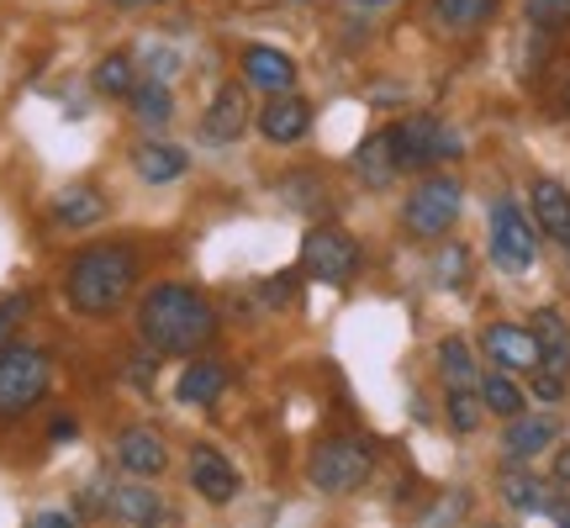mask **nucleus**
<instances>
[{
    "instance_id": "nucleus-1",
    "label": "nucleus",
    "mask_w": 570,
    "mask_h": 528,
    "mask_svg": "<svg viewBox=\"0 0 570 528\" xmlns=\"http://www.w3.org/2000/svg\"><path fill=\"white\" fill-rule=\"evenodd\" d=\"M138 333H142V344L159 349V354H196L217 333V312H212V302H206L196 285L159 281L142 291Z\"/></svg>"
},
{
    "instance_id": "nucleus-2",
    "label": "nucleus",
    "mask_w": 570,
    "mask_h": 528,
    "mask_svg": "<svg viewBox=\"0 0 570 528\" xmlns=\"http://www.w3.org/2000/svg\"><path fill=\"white\" fill-rule=\"evenodd\" d=\"M138 248L132 244H90L63 270V302L85 317H111L138 285Z\"/></svg>"
},
{
    "instance_id": "nucleus-3",
    "label": "nucleus",
    "mask_w": 570,
    "mask_h": 528,
    "mask_svg": "<svg viewBox=\"0 0 570 528\" xmlns=\"http://www.w3.org/2000/svg\"><path fill=\"white\" fill-rule=\"evenodd\" d=\"M370 470H375V449L365 439H323V444L312 449V460H306V481L312 491H323V497H348V491H360L370 481Z\"/></svg>"
},
{
    "instance_id": "nucleus-4",
    "label": "nucleus",
    "mask_w": 570,
    "mask_h": 528,
    "mask_svg": "<svg viewBox=\"0 0 570 528\" xmlns=\"http://www.w3.org/2000/svg\"><path fill=\"white\" fill-rule=\"evenodd\" d=\"M53 365L48 354L32 344H6L0 349V418H21L27 407H38L48 397Z\"/></svg>"
},
{
    "instance_id": "nucleus-5",
    "label": "nucleus",
    "mask_w": 570,
    "mask_h": 528,
    "mask_svg": "<svg viewBox=\"0 0 570 528\" xmlns=\"http://www.w3.org/2000/svg\"><path fill=\"white\" fill-rule=\"evenodd\" d=\"M460 206H465V185L454 175H428V180L412 185L407 206H402V223L417 238H444L454 227V217H460Z\"/></svg>"
},
{
    "instance_id": "nucleus-6",
    "label": "nucleus",
    "mask_w": 570,
    "mask_h": 528,
    "mask_svg": "<svg viewBox=\"0 0 570 528\" xmlns=\"http://www.w3.org/2000/svg\"><path fill=\"white\" fill-rule=\"evenodd\" d=\"M491 264L502 270V275H529L533 260H539V233L533 223L523 217V206L518 202H497L491 206Z\"/></svg>"
},
{
    "instance_id": "nucleus-7",
    "label": "nucleus",
    "mask_w": 570,
    "mask_h": 528,
    "mask_svg": "<svg viewBox=\"0 0 570 528\" xmlns=\"http://www.w3.org/2000/svg\"><path fill=\"white\" fill-rule=\"evenodd\" d=\"M302 275L317 285H344L360 275V244L344 227H312L302 238Z\"/></svg>"
},
{
    "instance_id": "nucleus-8",
    "label": "nucleus",
    "mask_w": 570,
    "mask_h": 528,
    "mask_svg": "<svg viewBox=\"0 0 570 528\" xmlns=\"http://www.w3.org/2000/svg\"><path fill=\"white\" fill-rule=\"evenodd\" d=\"M396 169H433L444 159H460V133H449L439 117H407L391 127Z\"/></svg>"
},
{
    "instance_id": "nucleus-9",
    "label": "nucleus",
    "mask_w": 570,
    "mask_h": 528,
    "mask_svg": "<svg viewBox=\"0 0 570 528\" xmlns=\"http://www.w3.org/2000/svg\"><path fill=\"white\" fill-rule=\"evenodd\" d=\"M254 127H259V138L275 143V148H291V143H302L306 133H312V106L302 101V96H269L265 111L254 117Z\"/></svg>"
},
{
    "instance_id": "nucleus-10",
    "label": "nucleus",
    "mask_w": 570,
    "mask_h": 528,
    "mask_svg": "<svg viewBox=\"0 0 570 528\" xmlns=\"http://www.w3.org/2000/svg\"><path fill=\"white\" fill-rule=\"evenodd\" d=\"M248 123H254V111H248V85H223L202 117V138L206 143H238Z\"/></svg>"
},
{
    "instance_id": "nucleus-11",
    "label": "nucleus",
    "mask_w": 570,
    "mask_h": 528,
    "mask_svg": "<svg viewBox=\"0 0 570 528\" xmlns=\"http://www.w3.org/2000/svg\"><path fill=\"white\" fill-rule=\"evenodd\" d=\"M529 206H533V223H539V233L544 238H554V244L570 254V190L560 180H550V175H539V180L529 185Z\"/></svg>"
},
{
    "instance_id": "nucleus-12",
    "label": "nucleus",
    "mask_w": 570,
    "mask_h": 528,
    "mask_svg": "<svg viewBox=\"0 0 570 528\" xmlns=\"http://www.w3.org/2000/svg\"><path fill=\"white\" fill-rule=\"evenodd\" d=\"M190 487L202 491L212 508H227V502L238 497V470L227 466L223 449L202 444V449H190Z\"/></svg>"
},
{
    "instance_id": "nucleus-13",
    "label": "nucleus",
    "mask_w": 570,
    "mask_h": 528,
    "mask_svg": "<svg viewBox=\"0 0 570 528\" xmlns=\"http://www.w3.org/2000/svg\"><path fill=\"white\" fill-rule=\"evenodd\" d=\"M481 344H487V354L497 360V370H539V344H533L529 327L518 323H487V333H481Z\"/></svg>"
},
{
    "instance_id": "nucleus-14",
    "label": "nucleus",
    "mask_w": 570,
    "mask_h": 528,
    "mask_svg": "<svg viewBox=\"0 0 570 528\" xmlns=\"http://www.w3.org/2000/svg\"><path fill=\"white\" fill-rule=\"evenodd\" d=\"M244 85L248 90H265V96H285V90L296 85V63L285 59L281 48L248 42L244 48Z\"/></svg>"
},
{
    "instance_id": "nucleus-15",
    "label": "nucleus",
    "mask_w": 570,
    "mask_h": 528,
    "mask_svg": "<svg viewBox=\"0 0 570 528\" xmlns=\"http://www.w3.org/2000/svg\"><path fill=\"white\" fill-rule=\"evenodd\" d=\"M533 344H539V370H554V375H570V323L554 312V306H544V312H533Z\"/></svg>"
},
{
    "instance_id": "nucleus-16",
    "label": "nucleus",
    "mask_w": 570,
    "mask_h": 528,
    "mask_svg": "<svg viewBox=\"0 0 570 528\" xmlns=\"http://www.w3.org/2000/svg\"><path fill=\"white\" fill-rule=\"evenodd\" d=\"M117 466H122L127 476H138V481L159 476V470L169 466V454H164V439L154 433V428H127L122 439H117Z\"/></svg>"
},
{
    "instance_id": "nucleus-17",
    "label": "nucleus",
    "mask_w": 570,
    "mask_h": 528,
    "mask_svg": "<svg viewBox=\"0 0 570 528\" xmlns=\"http://www.w3.org/2000/svg\"><path fill=\"white\" fill-rule=\"evenodd\" d=\"M354 175L370 185V190H386L402 169H396V148H391V127H381V133H370L360 148H354Z\"/></svg>"
},
{
    "instance_id": "nucleus-18",
    "label": "nucleus",
    "mask_w": 570,
    "mask_h": 528,
    "mask_svg": "<svg viewBox=\"0 0 570 528\" xmlns=\"http://www.w3.org/2000/svg\"><path fill=\"white\" fill-rule=\"evenodd\" d=\"M223 391H227V365H217V360H190L180 370V381H175V397L185 407H212Z\"/></svg>"
},
{
    "instance_id": "nucleus-19",
    "label": "nucleus",
    "mask_w": 570,
    "mask_h": 528,
    "mask_svg": "<svg viewBox=\"0 0 570 528\" xmlns=\"http://www.w3.org/2000/svg\"><path fill=\"white\" fill-rule=\"evenodd\" d=\"M132 169H138L148 185H169V180H180L185 169H190V159H185V148H175V143H138L132 148Z\"/></svg>"
},
{
    "instance_id": "nucleus-20",
    "label": "nucleus",
    "mask_w": 570,
    "mask_h": 528,
    "mask_svg": "<svg viewBox=\"0 0 570 528\" xmlns=\"http://www.w3.org/2000/svg\"><path fill=\"white\" fill-rule=\"evenodd\" d=\"M106 217V196L96 185H69L53 196V223L59 227H90Z\"/></svg>"
},
{
    "instance_id": "nucleus-21",
    "label": "nucleus",
    "mask_w": 570,
    "mask_h": 528,
    "mask_svg": "<svg viewBox=\"0 0 570 528\" xmlns=\"http://www.w3.org/2000/svg\"><path fill=\"white\" fill-rule=\"evenodd\" d=\"M554 444V423L550 418H512L508 423V439H502V449H508V460H518V466H529L533 454H544V449Z\"/></svg>"
},
{
    "instance_id": "nucleus-22",
    "label": "nucleus",
    "mask_w": 570,
    "mask_h": 528,
    "mask_svg": "<svg viewBox=\"0 0 570 528\" xmlns=\"http://www.w3.org/2000/svg\"><path fill=\"white\" fill-rule=\"evenodd\" d=\"M111 512H117L127 528H159L164 524L159 491H148V487H117L111 491Z\"/></svg>"
},
{
    "instance_id": "nucleus-23",
    "label": "nucleus",
    "mask_w": 570,
    "mask_h": 528,
    "mask_svg": "<svg viewBox=\"0 0 570 528\" xmlns=\"http://www.w3.org/2000/svg\"><path fill=\"white\" fill-rule=\"evenodd\" d=\"M491 11H497V0H433V21L449 32H475L491 21Z\"/></svg>"
},
{
    "instance_id": "nucleus-24",
    "label": "nucleus",
    "mask_w": 570,
    "mask_h": 528,
    "mask_svg": "<svg viewBox=\"0 0 570 528\" xmlns=\"http://www.w3.org/2000/svg\"><path fill=\"white\" fill-rule=\"evenodd\" d=\"M481 402H487V412H497V418H523V387L512 381L508 370H491L487 381H481Z\"/></svg>"
},
{
    "instance_id": "nucleus-25",
    "label": "nucleus",
    "mask_w": 570,
    "mask_h": 528,
    "mask_svg": "<svg viewBox=\"0 0 570 528\" xmlns=\"http://www.w3.org/2000/svg\"><path fill=\"white\" fill-rule=\"evenodd\" d=\"M127 101H132V117H138L142 127H164L169 117H175V96H169V85H159V80L138 85Z\"/></svg>"
},
{
    "instance_id": "nucleus-26",
    "label": "nucleus",
    "mask_w": 570,
    "mask_h": 528,
    "mask_svg": "<svg viewBox=\"0 0 570 528\" xmlns=\"http://www.w3.org/2000/svg\"><path fill=\"white\" fill-rule=\"evenodd\" d=\"M502 497L518 512H550V487L533 481V476H502Z\"/></svg>"
},
{
    "instance_id": "nucleus-27",
    "label": "nucleus",
    "mask_w": 570,
    "mask_h": 528,
    "mask_svg": "<svg viewBox=\"0 0 570 528\" xmlns=\"http://www.w3.org/2000/svg\"><path fill=\"white\" fill-rule=\"evenodd\" d=\"M96 90L111 96V101H117V96H132V90H138V80H132V59H127V53H106V59L96 63Z\"/></svg>"
},
{
    "instance_id": "nucleus-28",
    "label": "nucleus",
    "mask_w": 570,
    "mask_h": 528,
    "mask_svg": "<svg viewBox=\"0 0 570 528\" xmlns=\"http://www.w3.org/2000/svg\"><path fill=\"white\" fill-rule=\"evenodd\" d=\"M487 418V402H481V391L470 387H449V428L454 433H475Z\"/></svg>"
},
{
    "instance_id": "nucleus-29",
    "label": "nucleus",
    "mask_w": 570,
    "mask_h": 528,
    "mask_svg": "<svg viewBox=\"0 0 570 528\" xmlns=\"http://www.w3.org/2000/svg\"><path fill=\"white\" fill-rule=\"evenodd\" d=\"M439 370H444L449 387H470L475 381V354H470L465 339H444L439 344Z\"/></svg>"
},
{
    "instance_id": "nucleus-30",
    "label": "nucleus",
    "mask_w": 570,
    "mask_h": 528,
    "mask_svg": "<svg viewBox=\"0 0 570 528\" xmlns=\"http://www.w3.org/2000/svg\"><path fill=\"white\" fill-rule=\"evenodd\" d=\"M27 312H32V296H27V291H11V296H0V349L11 344V333L27 323Z\"/></svg>"
},
{
    "instance_id": "nucleus-31",
    "label": "nucleus",
    "mask_w": 570,
    "mask_h": 528,
    "mask_svg": "<svg viewBox=\"0 0 570 528\" xmlns=\"http://www.w3.org/2000/svg\"><path fill=\"white\" fill-rule=\"evenodd\" d=\"M529 21L544 32H560L570 27V0H529Z\"/></svg>"
},
{
    "instance_id": "nucleus-32",
    "label": "nucleus",
    "mask_w": 570,
    "mask_h": 528,
    "mask_svg": "<svg viewBox=\"0 0 570 528\" xmlns=\"http://www.w3.org/2000/svg\"><path fill=\"white\" fill-rule=\"evenodd\" d=\"M533 397H539V402H560V397H566V375H554V370H533Z\"/></svg>"
},
{
    "instance_id": "nucleus-33",
    "label": "nucleus",
    "mask_w": 570,
    "mask_h": 528,
    "mask_svg": "<svg viewBox=\"0 0 570 528\" xmlns=\"http://www.w3.org/2000/svg\"><path fill=\"white\" fill-rule=\"evenodd\" d=\"M296 281H302V270H285V275H275V281H269V306H285L291 302V296H296Z\"/></svg>"
},
{
    "instance_id": "nucleus-34",
    "label": "nucleus",
    "mask_w": 570,
    "mask_h": 528,
    "mask_svg": "<svg viewBox=\"0 0 570 528\" xmlns=\"http://www.w3.org/2000/svg\"><path fill=\"white\" fill-rule=\"evenodd\" d=\"M439 281H465V248H444V260H439Z\"/></svg>"
},
{
    "instance_id": "nucleus-35",
    "label": "nucleus",
    "mask_w": 570,
    "mask_h": 528,
    "mask_svg": "<svg viewBox=\"0 0 570 528\" xmlns=\"http://www.w3.org/2000/svg\"><path fill=\"white\" fill-rule=\"evenodd\" d=\"M27 528H75V518H69V512H38Z\"/></svg>"
},
{
    "instance_id": "nucleus-36",
    "label": "nucleus",
    "mask_w": 570,
    "mask_h": 528,
    "mask_svg": "<svg viewBox=\"0 0 570 528\" xmlns=\"http://www.w3.org/2000/svg\"><path fill=\"white\" fill-rule=\"evenodd\" d=\"M554 481H566V487H570V449H560V454H554Z\"/></svg>"
},
{
    "instance_id": "nucleus-37",
    "label": "nucleus",
    "mask_w": 570,
    "mask_h": 528,
    "mask_svg": "<svg viewBox=\"0 0 570 528\" xmlns=\"http://www.w3.org/2000/svg\"><path fill=\"white\" fill-rule=\"evenodd\" d=\"M48 433H53V439H69V433H75V418H53V428H48Z\"/></svg>"
},
{
    "instance_id": "nucleus-38",
    "label": "nucleus",
    "mask_w": 570,
    "mask_h": 528,
    "mask_svg": "<svg viewBox=\"0 0 570 528\" xmlns=\"http://www.w3.org/2000/svg\"><path fill=\"white\" fill-rule=\"evenodd\" d=\"M550 518H554L560 528H570V502H550Z\"/></svg>"
},
{
    "instance_id": "nucleus-39",
    "label": "nucleus",
    "mask_w": 570,
    "mask_h": 528,
    "mask_svg": "<svg viewBox=\"0 0 570 528\" xmlns=\"http://www.w3.org/2000/svg\"><path fill=\"white\" fill-rule=\"evenodd\" d=\"M554 111H560V117L570 123V80H566V90H560V101H554Z\"/></svg>"
},
{
    "instance_id": "nucleus-40",
    "label": "nucleus",
    "mask_w": 570,
    "mask_h": 528,
    "mask_svg": "<svg viewBox=\"0 0 570 528\" xmlns=\"http://www.w3.org/2000/svg\"><path fill=\"white\" fill-rule=\"evenodd\" d=\"M111 6H122V11H142V6H159V0H111Z\"/></svg>"
},
{
    "instance_id": "nucleus-41",
    "label": "nucleus",
    "mask_w": 570,
    "mask_h": 528,
    "mask_svg": "<svg viewBox=\"0 0 570 528\" xmlns=\"http://www.w3.org/2000/svg\"><path fill=\"white\" fill-rule=\"evenodd\" d=\"M348 6H391V0H348Z\"/></svg>"
}]
</instances>
